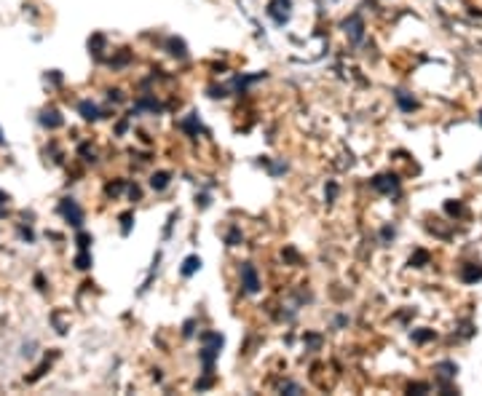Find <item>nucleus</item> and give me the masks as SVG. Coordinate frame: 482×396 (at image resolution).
Returning <instances> with one entry per match:
<instances>
[{
    "instance_id": "nucleus-1",
    "label": "nucleus",
    "mask_w": 482,
    "mask_h": 396,
    "mask_svg": "<svg viewBox=\"0 0 482 396\" xmlns=\"http://www.w3.org/2000/svg\"><path fill=\"white\" fill-rule=\"evenodd\" d=\"M480 123H482V113H480Z\"/></svg>"
}]
</instances>
